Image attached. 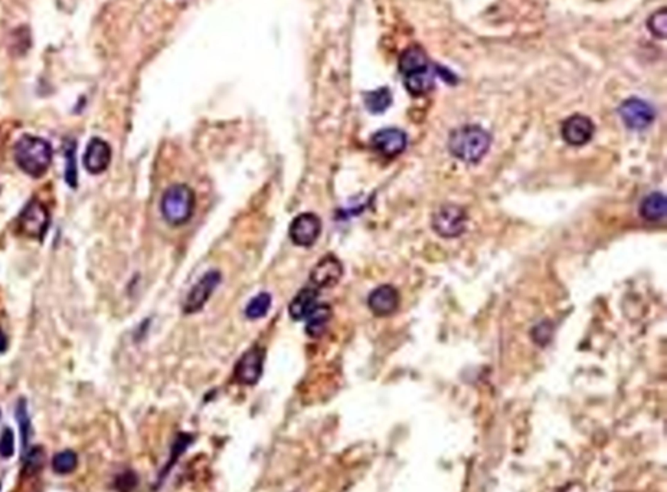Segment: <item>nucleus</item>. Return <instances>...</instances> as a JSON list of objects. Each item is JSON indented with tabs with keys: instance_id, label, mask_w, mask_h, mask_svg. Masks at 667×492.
Instances as JSON below:
<instances>
[{
	"instance_id": "obj_13",
	"label": "nucleus",
	"mask_w": 667,
	"mask_h": 492,
	"mask_svg": "<svg viewBox=\"0 0 667 492\" xmlns=\"http://www.w3.org/2000/svg\"><path fill=\"white\" fill-rule=\"evenodd\" d=\"M84 168L91 175L104 173L111 163V147L103 139L94 137L90 140L84 153Z\"/></svg>"
},
{
	"instance_id": "obj_11",
	"label": "nucleus",
	"mask_w": 667,
	"mask_h": 492,
	"mask_svg": "<svg viewBox=\"0 0 667 492\" xmlns=\"http://www.w3.org/2000/svg\"><path fill=\"white\" fill-rule=\"evenodd\" d=\"M596 133L594 122L581 114H575L565 119L562 124V139L574 147L590 143Z\"/></svg>"
},
{
	"instance_id": "obj_3",
	"label": "nucleus",
	"mask_w": 667,
	"mask_h": 492,
	"mask_svg": "<svg viewBox=\"0 0 667 492\" xmlns=\"http://www.w3.org/2000/svg\"><path fill=\"white\" fill-rule=\"evenodd\" d=\"M161 208L168 223L173 226L183 225L193 215L195 193L186 184H173L165 192Z\"/></svg>"
},
{
	"instance_id": "obj_17",
	"label": "nucleus",
	"mask_w": 667,
	"mask_h": 492,
	"mask_svg": "<svg viewBox=\"0 0 667 492\" xmlns=\"http://www.w3.org/2000/svg\"><path fill=\"white\" fill-rule=\"evenodd\" d=\"M434 82H436V76L431 66L424 71H418V72L404 76V86L407 91L414 97H421V95L428 94L434 88Z\"/></svg>"
},
{
	"instance_id": "obj_20",
	"label": "nucleus",
	"mask_w": 667,
	"mask_h": 492,
	"mask_svg": "<svg viewBox=\"0 0 667 492\" xmlns=\"http://www.w3.org/2000/svg\"><path fill=\"white\" fill-rule=\"evenodd\" d=\"M365 100V105L366 108L372 112V114H382L385 112L390 104H392V94L389 91V88L386 87H382V88H378L375 91H369L365 94L364 97Z\"/></svg>"
},
{
	"instance_id": "obj_10",
	"label": "nucleus",
	"mask_w": 667,
	"mask_h": 492,
	"mask_svg": "<svg viewBox=\"0 0 667 492\" xmlns=\"http://www.w3.org/2000/svg\"><path fill=\"white\" fill-rule=\"evenodd\" d=\"M343 275V265L335 255L323 257L310 272V282L318 290L333 288Z\"/></svg>"
},
{
	"instance_id": "obj_19",
	"label": "nucleus",
	"mask_w": 667,
	"mask_h": 492,
	"mask_svg": "<svg viewBox=\"0 0 667 492\" xmlns=\"http://www.w3.org/2000/svg\"><path fill=\"white\" fill-rule=\"evenodd\" d=\"M640 215L649 222H659L666 216V196L661 193H651L643 199L640 204Z\"/></svg>"
},
{
	"instance_id": "obj_6",
	"label": "nucleus",
	"mask_w": 667,
	"mask_h": 492,
	"mask_svg": "<svg viewBox=\"0 0 667 492\" xmlns=\"http://www.w3.org/2000/svg\"><path fill=\"white\" fill-rule=\"evenodd\" d=\"M265 361V350L260 346H254L247 350L235 365V380L244 386H254L262 376V368Z\"/></svg>"
},
{
	"instance_id": "obj_15",
	"label": "nucleus",
	"mask_w": 667,
	"mask_h": 492,
	"mask_svg": "<svg viewBox=\"0 0 667 492\" xmlns=\"http://www.w3.org/2000/svg\"><path fill=\"white\" fill-rule=\"evenodd\" d=\"M318 300H319V290L315 288V286H307V288L300 290L290 303V307H289L290 317L296 321L306 320L310 311L318 305Z\"/></svg>"
},
{
	"instance_id": "obj_1",
	"label": "nucleus",
	"mask_w": 667,
	"mask_h": 492,
	"mask_svg": "<svg viewBox=\"0 0 667 492\" xmlns=\"http://www.w3.org/2000/svg\"><path fill=\"white\" fill-rule=\"evenodd\" d=\"M52 146L45 139L25 134L15 146V161L19 169L30 177H42L52 161Z\"/></svg>"
},
{
	"instance_id": "obj_12",
	"label": "nucleus",
	"mask_w": 667,
	"mask_h": 492,
	"mask_svg": "<svg viewBox=\"0 0 667 492\" xmlns=\"http://www.w3.org/2000/svg\"><path fill=\"white\" fill-rule=\"evenodd\" d=\"M371 144L383 157H397L407 148L408 137L402 130L383 129L372 136Z\"/></svg>"
},
{
	"instance_id": "obj_27",
	"label": "nucleus",
	"mask_w": 667,
	"mask_h": 492,
	"mask_svg": "<svg viewBox=\"0 0 667 492\" xmlns=\"http://www.w3.org/2000/svg\"><path fill=\"white\" fill-rule=\"evenodd\" d=\"M8 344H9V343H8V337L5 336V333H4L2 330H0V353L6 351Z\"/></svg>"
},
{
	"instance_id": "obj_4",
	"label": "nucleus",
	"mask_w": 667,
	"mask_h": 492,
	"mask_svg": "<svg viewBox=\"0 0 667 492\" xmlns=\"http://www.w3.org/2000/svg\"><path fill=\"white\" fill-rule=\"evenodd\" d=\"M467 221L468 216L464 208L458 206V204L447 203L434 212L431 226H433L437 235L450 239L464 233L467 228Z\"/></svg>"
},
{
	"instance_id": "obj_16",
	"label": "nucleus",
	"mask_w": 667,
	"mask_h": 492,
	"mask_svg": "<svg viewBox=\"0 0 667 492\" xmlns=\"http://www.w3.org/2000/svg\"><path fill=\"white\" fill-rule=\"evenodd\" d=\"M332 320V307L327 304H318L306 317V333L311 339H319L327 328Z\"/></svg>"
},
{
	"instance_id": "obj_23",
	"label": "nucleus",
	"mask_w": 667,
	"mask_h": 492,
	"mask_svg": "<svg viewBox=\"0 0 667 492\" xmlns=\"http://www.w3.org/2000/svg\"><path fill=\"white\" fill-rule=\"evenodd\" d=\"M65 160H66V169H65V180L66 183L72 187L76 189L78 186V169H76V144L74 140H69L65 143Z\"/></svg>"
},
{
	"instance_id": "obj_25",
	"label": "nucleus",
	"mask_w": 667,
	"mask_h": 492,
	"mask_svg": "<svg viewBox=\"0 0 667 492\" xmlns=\"http://www.w3.org/2000/svg\"><path fill=\"white\" fill-rule=\"evenodd\" d=\"M649 30L660 39H666L667 36V11L663 8L656 11L647 20Z\"/></svg>"
},
{
	"instance_id": "obj_18",
	"label": "nucleus",
	"mask_w": 667,
	"mask_h": 492,
	"mask_svg": "<svg viewBox=\"0 0 667 492\" xmlns=\"http://www.w3.org/2000/svg\"><path fill=\"white\" fill-rule=\"evenodd\" d=\"M427 68H429L427 52L418 45H412L407 48L400 57V72L404 76L418 72V71H424Z\"/></svg>"
},
{
	"instance_id": "obj_5",
	"label": "nucleus",
	"mask_w": 667,
	"mask_h": 492,
	"mask_svg": "<svg viewBox=\"0 0 667 492\" xmlns=\"http://www.w3.org/2000/svg\"><path fill=\"white\" fill-rule=\"evenodd\" d=\"M22 232L33 239H42L50 228V213L39 200H30L19 216Z\"/></svg>"
},
{
	"instance_id": "obj_28",
	"label": "nucleus",
	"mask_w": 667,
	"mask_h": 492,
	"mask_svg": "<svg viewBox=\"0 0 667 492\" xmlns=\"http://www.w3.org/2000/svg\"><path fill=\"white\" fill-rule=\"evenodd\" d=\"M0 416H2V412H0Z\"/></svg>"
},
{
	"instance_id": "obj_7",
	"label": "nucleus",
	"mask_w": 667,
	"mask_h": 492,
	"mask_svg": "<svg viewBox=\"0 0 667 492\" xmlns=\"http://www.w3.org/2000/svg\"><path fill=\"white\" fill-rule=\"evenodd\" d=\"M618 114L624 124L630 130H636V131L647 129L656 118L654 108L649 102L640 98L625 100L620 105Z\"/></svg>"
},
{
	"instance_id": "obj_22",
	"label": "nucleus",
	"mask_w": 667,
	"mask_h": 492,
	"mask_svg": "<svg viewBox=\"0 0 667 492\" xmlns=\"http://www.w3.org/2000/svg\"><path fill=\"white\" fill-rule=\"evenodd\" d=\"M78 467V457L74 450H61L52 459V469L59 475L71 474Z\"/></svg>"
},
{
	"instance_id": "obj_14",
	"label": "nucleus",
	"mask_w": 667,
	"mask_h": 492,
	"mask_svg": "<svg viewBox=\"0 0 667 492\" xmlns=\"http://www.w3.org/2000/svg\"><path fill=\"white\" fill-rule=\"evenodd\" d=\"M368 305L376 317L392 315L400 307V293L392 285H381L371 293Z\"/></svg>"
},
{
	"instance_id": "obj_8",
	"label": "nucleus",
	"mask_w": 667,
	"mask_h": 492,
	"mask_svg": "<svg viewBox=\"0 0 667 492\" xmlns=\"http://www.w3.org/2000/svg\"><path fill=\"white\" fill-rule=\"evenodd\" d=\"M221 272L219 271H208L198 282L193 285V288L187 294L185 304H183V311L185 314H195L201 311L214 291L218 288V285L221 283Z\"/></svg>"
},
{
	"instance_id": "obj_24",
	"label": "nucleus",
	"mask_w": 667,
	"mask_h": 492,
	"mask_svg": "<svg viewBox=\"0 0 667 492\" xmlns=\"http://www.w3.org/2000/svg\"><path fill=\"white\" fill-rule=\"evenodd\" d=\"M271 308V295L268 293H260L255 295L245 308V315L250 320H260L268 314Z\"/></svg>"
},
{
	"instance_id": "obj_21",
	"label": "nucleus",
	"mask_w": 667,
	"mask_h": 492,
	"mask_svg": "<svg viewBox=\"0 0 667 492\" xmlns=\"http://www.w3.org/2000/svg\"><path fill=\"white\" fill-rule=\"evenodd\" d=\"M16 419L21 429V439H22V455L29 450V440L32 435V422L28 412V403L25 399H21L16 406Z\"/></svg>"
},
{
	"instance_id": "obj_9",
	"label": "nucleus",
	"mask_w": 667,
	"mask_h": 492,
	"mask_svg": "<svg viewBox=\"0 0 667 492\" xmlns=\"http://www.w3.org/2000/svg\"><path fill=\"white\" fill-rule=\"evenodd\" d=\"M290 239L301 248H310L322 233V221L315 213H300L296 216L289 229Z\"/></svg>"
},
{
	"instance_id": "obj_26",
	"label": "nucleus",
	"mask_w": 667,
	"mask_h": 492,
	"mask_svg": "<svg viewBox=\"0 0 667 492\" xmlns=\"http://www.w3.org/2000/svg\"><path fill=\"white\" fill-rule=\"evenodd\" d=\"M15 455V435L13 430L5 428L2 435H0V457L4 459H9Z\"/></svg>"
},
{
	"instance_id": "obj_2",
	"label": "nucleus",
	"mask_w": 667,
	"mask_h": 492,
	"mask_svg": "<svg viewBox=\"0 0 667 492\" xmlns=\"http://www.w3.org/2000/svg\"><path fill=\"white\" fill-rule=\"evenodd\" d=\"M492 146L490 134L480 126H463L454 130L448 139L450 153L460 161L479 163Z\"/></svg>"
}]
</instances>
